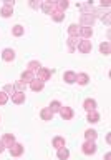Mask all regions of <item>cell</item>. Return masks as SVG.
Returning a JSON list of instances; mask_svg holds the SVG:
<instances>
[{"label": "cell", "mask_w": 111, "mask_h": 160, "mask_svg": "<svg viewBox=\"0 0 111 160\" xmlns=\"http://www.w3.org/2000/svg\"><path fill=\"white\" fill-rule=\"evenodd\" d=\"M53 147L55 148H63L65 147V138L63 137H55L53 138Z\"/></svg>", "instance_id": "17"}, {"label": "cell", "mask_w": 111, "mask_h": 160, "mask_svg": "<svg viewBox=\"0 0 111 160\" xmlns=\"http://www.w3.org/2000/svg\"><path fill=\"white\" fill-rule=\"evenodd\" d=\"M78 45V38L76 37H70L68 38V48H70V52H75V47Z\"/></svg>", "instance_id": "22"}, {"label": "cell", "mask_w": 111, "mask_h": 160, "mask_svg": "<svg viewBox=\"0 0 111 160\" xmlns=\"http://www.w3.org/2000/svg\"><path fill=\"white\" fill-rule=\"evenodd\" d=\"M80 33H81L85 38H90L93 35V30H91V27H83V28H80Z\"/></svg>", "instance_id": "21"}, {"label": "cell", "mask_w": 111, "mask_h": 160, "mask_svg": "<svg viewBox=\"0 0 111 160\" xmlns=\"http://www.w3.org/2000/svg\"><path fill=\"white\" fill-rule=\"evenodd\" d=\"M109 20H111V17H109V13H106V15H104V17H103V22L106 23V25H109Z\"/></svg>", "instance_id": "32"}, {"label": "cell", "mask_w": 111, "mask_h": 160, "mask_svg": "<svg viewBox=\"0 0 111 160\" xmlns=\"http://www.w3.org/2000/svg\"><path fill=\"white\" fill-rule=\"evenodd\" d=\"M3 150H5V147H3V143H2V142H0V153H2V152H3Z\"/></svg>", "instance_id": "35"}, {"label": "cell", "mask_w": 111, "mask_h": 160, "mask_svg": "<svg viewBox=\"0 0 111 160\" xmlns=\"http://www.w3.org/2000/svg\"><path fill=\"white\" fill-rule=\"evenodd\" d=\"M40 115H42L43 120H52L53 118V113H52V110H50V108H43Z\"/></svg>", "instance_id": "24"}, {"label": "cell", "mask_w": 111, "mask_h": 160, "mask_svg": "<svg viewBox=\"0 0 111 160\" xmlns=\"http://www.w3.org/2000/svg\"><path fill=\"white\" fill-rule=\"evenodd\" d=\"M104 160H111V153H109V152H108L106 155H104Z\"/></svg>", "instance_id": "34"}, {"label": "cell", "mask_w": 111, "mask_h": 160, "mask_svg": "<svg viewBox=\"0 0 111 160\" xmlns=\"http://www.w3.org/2000/svg\"><path fill=\"white\" fill-rule=\"evenodd\" d=\"M12 102H13V103H23V102H25V93H22V92L13 93V95H12Z\"/></svg>", "instance_id": "12"}, {"label": "cell", "mask_w": 111, "mask_h": 160, "mask_svg": "<svg viewBox=\"0 0 111 160\" xmlns=\"http://www.w3.org/2000/svg\"><path fill=\"white\" fill-rule=\"evenodd\" d=\"M95 152H96V145H95V142L93 140H86V142L83 143V153L93 155Z\"/></svg>", "instance_id": "2"}, {"label": "cell", "mask_w": 111, "mask_h": 160, "mask_svg": "<svg viewBox=\"0 0 111 160\" xmlns=\"http://www.w3.org/2000/svg\"><path fill=\"white\" fill-rule=\"evenodd\" d=\"M13 88L17 90V92H22V93H25V88H27V85H25V83L22 82V80H20V82H17V83L13 85Z\"/></svg>", "instance_id": "28"}, {"label": "cell", "mask_w": 111, "mask_h": 160, "mask_svg": "<svg viewBox=\"0 0 111 160\" xmlns=\"http://www.w3.org/2000/svg\"><path fill=\"white\" fill-rule=\"evenodd\" d=\"M85 137H86V140H96V137H98V133L95 132V130H86V132H85Z\"/></svg>", "instance_id": "27"}, {"label": "cell", "mask_w": 111, "mask_h": 160, "mask_svg": "<svg viewBox=\"0 0 111 160\" xmlns=\"http://www.w3.org/2000/svg\"><path fill=\"white\" fill-rule=\"evenodd\" d=\"M50 77H52V70H47L43 67L37 70V80H40V82L45 83V80H48Z\"/></svg>", "instance_id": "1"}, {"label": "cell", "mask_w": 111, "mask_h": 160, "mask_svg": "<svg viewBox=\"0 0 111 160\" xmlns=\"http://www.w3.org/2000/svg\"><path fill=\"white\" fill-rule=\"evenodd\" d=\"M0 142L3 143V147H12V145L15 143V137L12 133H5L3 137H2V140H0Z\"/></svg>", "instance_id": "4"}, {"label": "cell", "mask_w": 111, "mask_h": 160, "mask_svg": "<svg viewBox=\"0 0 111 160\" xmlns=\"http://www.w3.org/2000/svg\"><path fill=\"white\" fill-rule=\"evenodd\" d=\"M93 22H95V15H91V13H83V15H81V23H83V25L91 27Z\"/></svg>", "instance_id": "5"}, {"label": "cell", "mask_w": 111, "mask_h": 160, "mask_svg": "<svg viewBox=\"0 0 111 160\" xmlns=\"http://www.w3.org/2000/svg\"><path fill=\"white\" fill-rule=\"evenodd\" d=\"M53 7H55V3H52V2H45V3H42V8H43L45 13H52V12H53Z\"/></svg>", "instance_id": "23"}, {"label": "cell", "mask_w": 111, "mask_h": 160, "mask_svg": "<svg viewBox=\"0 0 111 160\" xmlns=\"http://www.w3.org/2000/svg\"><path fill=\"white\" fill-rule=\"evenodd\" d=\"M83 107L88 110V112H91V110H96V102H95L93 98H86L83 103Z\"/></svg>", "instance_id": "11"}, {"label": "cell", "mask_w": 111, "mask_h": 160, "mask_svg": "<svg viewBox=\"0 0 111 160\" xmlns=\"http://www.w3.org/2000/svg\"><path fill=\"white\" fill-rule=\"evenodd\" d=\"M88 80H90V77H88L86 73H78V75H76V82L81 83V85H86Z\"/></svg>", "instance_id": "19"}, {"label": "cell", "mask_w": 111, "mask_h": 160, "mask_svg": "<svg viewBox=\"0 0 111 160\" xmlns=\"http://www.w3.org/2000/svg\"><path fill=\"white\" fill-rule=\"evenodd\" d=\"M109 50H111V47H109V42H103L101 45H99V52H101V53H104V55H109Z\"/></svg>", "instance_id": "25"}, {"label": "cell", "mask_w": 111, "mask_h": 160, "mask_svg": "<svg viewBox=\"0 0 111 160\" xmlns=\"http://www.w3.org/2000/svg\"><path fill=\"white\" fill-rule=\"evenodd\" d=\"M38 68H42V65H40V62H37V60H32V62L28 63V70H30V72L35 73Z\"/></svg>", "instance_id": "20"}, {"label": "cell", "mask_w": 111, "mask_h": 160, "mask_svg": "<svg viewBox=\"0 0 111 160\" xmlns=\"http://www.w3.org/2000/svg\"><path fill=\"white\" fill-rule=\"evenodd\" d=\"M2 58L5 60V62H12V60L15 58V52L12 48H5L2 52Z\"/></svg>", "instance_id": "7"}, {"label": "cell", "mask_w": 111, "mask_h": 160, "mask_svg": "<svg viewBox=\"0 0 111 160\" xmlns=\"http://www.w3.org/2000/svg\"><path fill=\"white\" fill-rule=\"evenodd\" d=\"M78 50L81 53H90L91 52V42H90V40H81V42H78Z\"/></svg>", "instance_id": "3"}, {"label": "cell", "mask_w": 111, "mask_h": 160, "mask_svg": "<svg viewBox=\"0 0 111 160\" xmlns=\"http://www.w3.org/2000/svg\"><path fill=\"white\" fill-rule=\"evenodd\" d=\"M10 153H12L13 157H20V155L23 153V147L20 143H13L12 147H10Z\"/></svg>", "instance_id": "6"}, {"label": "cell", "mask_w": 111, "mask_h": 160, "mask_svg": "<svg viewBox=\"0 0 111 160\" xmlns=\"http://www.w3.org/2000/svg\"><path fill=\"white\" fill-rule=\"evenodd\" d=\"M7 100H8V95L3 93V92H0V105H5V103H7Z\"/></svg>", "instance_id": "31"}, {"label": "cell", "mask_w": 111, "mask_h": 160, "mask_svg": "<svg viewBox=\"0 0 111 160\" xmlns=\"http://www.w3.org/2000/svg\"><path fill=\"white\" fill-rule=\"evenodd\" d=\"M48 108L52 110V113H55V112H60V108H62V103H60L58 100H53V102H52V105H50Z\"/></svg>", "instance_id": "26"}, {"label": "cell", "mask_w": 111, "mask_h": 160, "mask_svg": "<svg viewBox=\"0 0 111 160\" xmlns=\"http://www.w3.org/2000/svg\"><path fill=\"white\" fill-rule=\"evenodd\" d=\"M35 80V73L30 72V70H25V72L22 73V82L27 83V82H33Z\"/></svg>", "instance_id": "10"}, {"label": "cell", "mask_w": 111, "mask_h": 160, "mask_svg": "<svg viewBox=\"0 0 111 160\" xmlns=\"http://www.w3.org/2000/svg\"><path fill=\"white\" fill-rule=\"evenodd\" d=\"M63 78H65L67 83H73V82H76V73L75 72H67L63 75Z\"/></svg>", "instance_id": "14"}, {"label": "cell", "mask_w": 111, "mask_h": 160, "mask_svg": "<svg viewBox=\"0 0 111 160\" xmlns=\"http://www.w3.org/2000/svg\"><path fill=\"white\" fill-rule=\"evenodd\" d=\"M68 33H70V37H78V35H80V27H78V25H75V23H72L68 27Z\"/></svg>", "instance_id": "15"}, {"label": "cell", "mask_w": 111, "mask_h": 160, "mask_svg": "<svg viewBox=\"0 0 111 160\" xmlns=\"http://www.w3.org/2000/svg\"><path fill=\"white\" fill-rule=\"evenodd\" d=\"M43 87H45V83L37 80V78H35L33 82H30V88H32L33 92H40V90H43Z\"/></svg>", "instance_id": "9"}, {"label": "cell", "mask_w": 111, "mask_h": 160, "mask_svg": "<svg viewBox=\"0 0 111 160\" xmlns=\"http://www.w3.org/2000/svg\"><path fill=\"white\" fill-rule=\"evenodd\" d=\"M12 32H13L15 37H20V35H23V27H22V25H15Z\"/></svg>", "instance_id": "29"}, {"label": "cell", "mask_w": 111, "mask_h": 160, "mask_svg": "<svg viewBox=\"0 0 111 160\" xmlns=\"http://www.w3.org/2000/svg\"><path fill=\"white\" fill-rule=\"evenodd\" d=\"M30 7H33V8H38V7H42V3H37V2H30Z\"/></svg>", "instance_id": "33"}, {"label": "cell", "mask_w": 111, "mask_h": 160, "mask_svg": "<svg viewBox=\"0 0 111 160\" xmlns=\"http://www.w3.org/2000/svg\"><path fill=\"white\" fill-rule=\"evenodd\" d=\"M60 115H62V118L70 120V118L73 117V110L70 108V107H62V108H60Z\"/></svg>", "instance_id": "8"}, {"label": "cell", "mask_w": 111, "mask_h": 160, "mask_svg": "<svg viewBox=\"0 0 111 160\" xmlns=\"http://www.w3.org/2000/svg\"><path fill=\"white\" fill-rule=\"evenodd\" d=\"M88 122H90V123H96V122H99V113L96 112V110H91V112L88 113Z\"/></svg>", "instance_id": "13"}, {"label": "cell", "mask_w": 111, "mask_h": 160, "mask_svg": "<svg viewBox=\"0 0 111 160\" xmlns=\"http://www.w3.org/2000/svg\"><path fill=\"white\" fill-rule=\"evenodd\" d=\"M57 155H58L60 160H67V158L70 157V152H68V148L63 147V148H58V153H57Z\"/></svg>", "instance_id": "18"}, {"label": "cell", "mask_w": 111, "mask_h": 160, "mask_svg": "<svg viewBox=\"0 0 111 160\" xmlns=\"http://www.w3.org/2000/svg\"><path fill=\"white\" fill-rule=\"evenodd\" d=\"M12 8H13L12 5H3V7H2V10H0V13H2V17H5V18H7V17H10V15H12V12H13Z\"/></svg>", "instance_id": "16"}, {"label": "cell", "mask_w": 111, "mask_h": 160, "mask_svg": "<svg viewBox=\"0 0 111 160\" xmlns=\"http://www.w3.org/2000/svg\"><path fill=\"white\" fill-rule=\"evenodd\" d=\"M3 92L7 93V95H13V93H15L13 85H5V87H3Z\"/></svg>", "instance_id": "30"}]
</instances>
